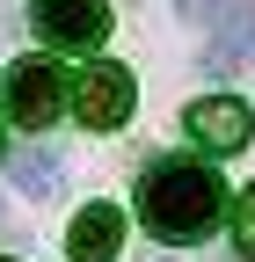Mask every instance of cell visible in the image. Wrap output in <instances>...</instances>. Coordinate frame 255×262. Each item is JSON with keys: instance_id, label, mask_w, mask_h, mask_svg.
Masks as SVG:
<instances>
[{"instance_id": "1", "label": "cell", "mask_w": 255, "mask_h": 262, "mask_svg": "<svg viewBox=\"0 0 255 262\" xmlns=\"http://www.w3.org/2000/svg\"><path fill=\"white\" fill-rule=\"evenodd\" d=\"M139 219L153 241L168 248H197L219 219H226V182L204 160H153L139 175Z\"/></svg>"}, {"instance_id": "2", "label": "cell", "mask_w": 255, "mask_h": 262, "mask_svg": "<svg viewBox=\"0 0 255 262\" xmlns=\"http://www.w3.org/2000/svg\"><path fill=\"white\" fill-rule=\"evenodd\" d=\"M66 102H73V88H66V73H58V58H15L8 66V117L15 124L44 131V124H58Z\"/></svg>"}, {"instance_id": "3", "label": "cell", "mask_w": 255, "mask_h": 262, "mask_svg": "<svg viewBox=\"0 0 255 262\" xmlns=\"http://www.w3.org/2000/svg\"><path fill=\"white\" fill-rule=\"evenodd\" d=\"M29 22L58 51H95L110 37V0H29Z\"/></svg>"}, {"instance_id": "4", "label": "cell", "mask_w": 255, "mask_h": 262, "mask_svg": "<svg viewBox=\"0 0 255 262\" xmlns=\"http://www.w3.org/2000/svg\"><path fill=\"white\" fill-rule=\"evenodd\" d=\"M73 117H80L88 131H117L124 117H132V73L110 66V58H95L88 73L73 80Z\"/></svg>"}, {"instance_id": "5", "label": "cell", "mask_w": 255, "mask_h": 262, "mask_svg": "<svg viewBox=\"0 0 255 262\" xmlns=\"http://www.w3.org/2000/svg\"><path fill=\"white\" fill-rule=\"evenodd\" d=\"M189 139H197L204 153H241L248 139H255V110L248 102H233V95H211V102H189Z\"/></svg>"}, {"instance_id": "6", "label": "cell", "mask_w": 255, "mask_h": 262, "mask_svg": "<svg viewBox=\"0 0 255 262\" xmlns=\"http://www.w3.org/2000/svg\"><path fill=\"white\" fill-rule=\"evenodd\" d=\"M117 248H124V211L117 204H80L73 233H66V255L73 262H117Z\"/></svg>"}, {"instance_id": "7", "label": "cell", "mask_w": 255, "mask_h": 262, "mask_svg": "<svg viewBox=\"0 0 255 262\" xmlns=\"http://www.w3.org/2000/svg\"><path fill=\"white\" fill-rule=\"evenodd\" d=\"M248 51H255V0H226V15H219V29H211L204 66H211V73H241Z\"/></svg>"}, {"instance_id": "8", "label": "cell", "mask_w": 255, "mask_h": 262, "mask_svg": "<svg viewBox=\"0 0 255 262\" xmlns=\"http://www.w3.org/2000/svg\"><path fill=\"white\" fill-rule=\"evenodd\" d=\"M8 175H15V189H22V196H51V189H58V153L29 146V153H15V160H8Z\"/></svg>"}, {"instance_id": "9", "label": "cell", "mask_w": 255, "mask_h": 262, "mask_svg": "<svg viewBox=\"0 0 255 262\" xmlns=\"http://www.w3.org/2000/svg\"><path fill=\"white\" fill-rule=\"evenodd\" d=\"M233 255H241V262H255V182L233 196Z\"/></svg>"}, {"instance_id": "10", "label": "cell", "mask_w": 255, "mask_h": 262, "mask_svg": "<svg viewBox=\"0 0 255 262\" xmlns=\"http://www.w3.org/2000/svg\"><path fill=\"white\" fill-rule=\"evenodd\" d=\"M226 0H175V15H189V22H204V15H219Z\"/></svg>"}, {"instance_id": "11", "label": "cell", "mask_w": 255, "mask_h": 262, "mask_svg": "<svg viewBox=\"0 0 255 262\" xmlns=\"http://www.w3.org/2000/svg\"><path fill=\"white\" fill-rule=\"evenodd\" d=\"M0 262H15V255H0Z\"/></svg>"}]
</instances>
